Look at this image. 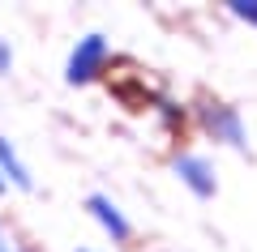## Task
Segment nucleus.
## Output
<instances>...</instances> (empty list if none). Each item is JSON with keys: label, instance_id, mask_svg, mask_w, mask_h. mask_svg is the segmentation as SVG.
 Segmentation results:
<instances>
[{"label": "nucleus", "instance_id": "4", "mask_svg": "<svg viewBox=\"0 0 257 252\" xmlns=\"http://www.w3.org/2000/svg\"><path fill=\"white\" fill-rule=\"evenodd\" d=\"M90 209H94V218H99V222L107 226V235H111V239H116V243L133 235V231H128V222H124V214H120V209L111 205L107 197H90Z\"/></svg>", "mask_w": 257, "mask_h": 252}, {"label": "nucleus", "instance_id": "5", "mask_svg": "<svg viewBox=\"0 0 257 252\" xmlns=\"http://www.w3.org/2000/svg\"><path fill=\"white\" fill-rule=\"evenodd\" d=\"M231 13H236V18H244L248 26H257V0H236V5H231Z\"/></svg>", "mask_w": 257, "mask_h": 252}, {"label": "nucleus", "instance_id": "1", "mask_svg": "<svg viewBox=\"0 0 257 252\" xmlns=\"http://www.w3.org/2000/svg\"><path fill=\"white\" fill-rule=\"evenodd\" d=\"M202 124L214 141H227V145H244V124H240L236 107L227 103H202Z\"/></svg>", "mask_w": 257, "mask_h": 252}, {"label": "nucleus", "instance_id": "8", "mask_svg": "<svg viewBox=\"0 0 257 252\" xmlns=\"http://www.w3.org/2000/svg\"><path fill=\"white\" fill-rule=\"evenodd\" d=\"M0 69H9V52L5 47H0Z\"/></svg>", "mask_w": 257, "mask_h": 252}, {"label": "nucleus", "instance_id": "7", "mask_svg": "<svg viewBox=\"0 0 257 252\" xmlns=\"http://www.w3.org/2000/svg\"><path fill=\"white\" fill-rule=\"evenodd\" d=\"M0 252H18V248H13V239H5V231H0Z\"/></svg>", "mask_w": 257, "mask_h": 252}, {"label": "nucleus", "instance_id": "6", "mask_svg": "<svg viewBox=\"0 0 257 252\" xmlns=\"http://www.w3.org/2000/svg\"><path fill=\"white\" fill-rule=\"evenodd\" d=\"M0 162H5V167H9V171H13V180H18V184H26V171H22V167H18V158H13V154H9V145H5V141H0Z\"/></svg>", "mask_w": 257, "mask_h": 252}, {"label": "nucleus", "instance_id": "3", "mask_svg": "<svg viewBox=\"0 0 257 252\" xmlns=\"http://www.w3.org/2000/svg\"><path fill=\"white\" fill-rule=\"evenodd\" d=\"M176 175H180L197 197H214V171H210V162H206V158H197V154H180V158H176Z\"/></svg>", "mask_w": 257, "mask_h": 252}, {"label": "nucleus", "instance_id": "2", "mask_svg": "<svg viewBox=\"0 0 257 252\" xmlns=\"http://www.w3.org/2000/svg\"><path fill=\"white\" fill-rule=\"evenodd\" d=\"M107 69V43H103V35H90L82 39V47L73 52V60H69V81H90L94 73Z\"/></svg>", "mask_w": 257, "mask_h": 252}, {"label": "nucleus", "instance_id": "9", "mask_svg": "<svg viewBox=\"0 0 257 252\" xmlns=\"http://www.w3.org/2000/svg\"><path fill=\"white\" fill-rule=\"evenodd\" d=\"M0 188H5V184H0Z\"/></svg>", "mask_w": 257, "mask_h": 252}]
</instances>
